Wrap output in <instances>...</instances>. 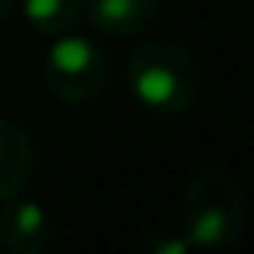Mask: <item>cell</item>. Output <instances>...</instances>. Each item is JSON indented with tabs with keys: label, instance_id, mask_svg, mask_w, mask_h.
<instances>
[{
	"label": "cell",
	"instance_id": "cell-9",
	"mask_svg": "<svg viewBox=\"0 0 254 254\" xmlns=\"http://www.w3.org/2000/svg\"><path fill=\"white\" fill-rule=\"evenodd\" d=\"M16 6V0H0V23H3L6 16H10V10Z\"/></svg>",
	"mask_w": 254,
	"mask_h": 254
},
{
	"label": "cell",
	"instance_id": "cell-7",
	"mask_svg": "<svg viewBox=\"0 0 254 254\" xmlns=\"http://www.w3.org/2000/svg\"><path fill=\"white\" fill-rule=\"evenodd\" d=\"M23 16L42 36H68L84 19V0H23Z\"/></svg>",
	"mask_w": 254,
	"mask_h": 254
},
{
	"label": "cell",
	"instance_id": "cell-4",
	"mask_svg": "<svg viewBox=\"0 0 254 254\" xmlns=\"http://www.w3.org/2000/svg\"><path fill=\"white\" fill-rule=\"evenodd\" d=\"M0 245L10 254H45L52 248V219L36 199L10 196L0 206Z\"/></svg>",
	"mask_w": 254,
	"mask_h": 254
},
{
	"label": "cell",
	"instance_id": "cell-3",
	"mask_svg": "<svg viewBox=\"0 0 254 254\" xmlns=\"http://www.w3.org/2000/svg\"><path fill=\"white\" fill-rule=\"evenodd\" d=\"M45 87L62 103H87L110 81L106 52L87 36H58L42 62Z\"/></svg>",
	"mask_w": 254,
	"mask_h": 254
},
{
	"label": "cell",
	"instance_id": "cell-8",
	"mask_svg": "<svg viewBox=\"0 0 254 254\" xmlns=\"http://www.w3.org/2000/svg\"><path fill=\"white\" fill-rule=\"evenodd\" d=\"M193 245L184 235V229H168V225H158L148 229L135 245V254H187Z\"/></svg>",
	"mask_w": 254,
	"mask_h": 254
},
{
	"label": "cell",
	"instance_id": "cell-6",
	"mask_svg": "<svg viewBox=\"0 0 254 254\" xmlns=\"http://www.w3.org/2000/svg\"><path fill=\"white\" fill-rule=\"evenodd\" d=\"M36 174V145L10 119H0V203L29 187Z\"/></svg>",
	"mask_w": 254,
	"mask_h": 254
},
{
	"label": "cell",
	"instance_id": "cell-2",
	"mask_svg": "<svg viewBox=\"0 0 254 254\" xmlns=\"http://www.w3.org/2000/svg\"><path fill=\"white\" fill-rule=\"evenodd\" d=\"M184 235L193 248L222 251L245 238L248 196L229 171H199L184 193Z\"/></svg>",
	"mask_w": 254,
	"mask_h": 254
},
{
	"label": "cell",
	"instance_id": "cell-5",
	"mask_svg": "<svg viewBox=\"0 0 254 254\" xmlns=\"http://www.w3.org/2000/svg\"><path fill=\"white\" fill-rule=\"evenodd\" d=\"M164 10V0H84V16L100 36L129 39L145 32Z\"/></svg>",
	"mask_w": 254,
	"mask_h": 254
},
{
	"label": "cell",
	"instance_id": "cell-1",
	"mask_svg": "<svg viewBox=\"0 0 254 254\" xmlns=\"http://www.w3.org/2000/svg\"><path fill=\"white\" fill-rule=\"evenodd\" d=\"M129 90L158 116L187 113L203 93V68L196 55L171 39H148L132 49L126 64Z\"/></svg>",
	"mask_w": 254,
	"mask_h": 254
}]
</instances>
